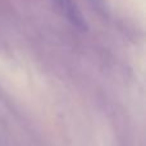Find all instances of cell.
I'll return each mask as SVG.
<instances>
[{
    "label": "cell",
    "mask_w": 146,
    "mask_h": 146,
    "mask_svg": "<svg viewBox=\"0 0 146 146\" xmlns=\"http://www.w3.org/2000/svg\"><path fill=\"white\" fill-rule=\"evenodd\" d=\"M54 1L74 27L82 31L87 30V23H86L85 17L82 15L81 10L78 9V7L73 0H54Z\"/></svg>",
    "instance_id": "cell-1"
}]
</instances>
